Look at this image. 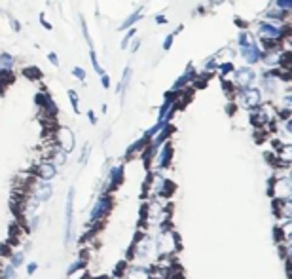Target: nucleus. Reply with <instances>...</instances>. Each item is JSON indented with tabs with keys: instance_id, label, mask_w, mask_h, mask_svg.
<instances>
[{
	"instance_id": "c85d7f7f",
	"label": "nucleus",
	"mask_w": 292,
	"mask_h": 279,
	"mask_svg": "<svg viewBox=\"0 0 292 279\" xmlns=\"http://www.w3.org/2000/svg\"><path fill=\"white\" fill-rule=\"evenodd\" d=\"M34 270H36V264H34V262H32V264H29V270H27V272L32 273V272H34Z\"/></svg>"
},
{
	"instance_id": "f3484780",
	"label": "nucleus",
	"mask_w": 292,
	"mask_h": 279,
	"mask_svg": "<svg viewBox=\"0 0 292 279\" xmlns=\"http://www.w3.org/2000/svg\"><path fill=\"white\" fill-rule=\"evenodd\" d=\"M91 63H93V68H95V72H97V75H103V72H105V70L101 68L99 61H97V53H95L93 50H91Z\"/></svg>"
},
{
	"instance_id": "6e6552de",
	"label": "nucleus",
	"mask_w": 292,
	"mask_h": 279,
	"mask_svg": "<svg viewBox=\"0 0 292 279\" xmlns=\"http://www.w3.org/2000/svg\"><path fill=\"white\" fill-rule=\"evenodd\" d=\"M55 173H57L55 163H51V161H46V163H42V165L38 168V175H40L42 180H51L55 177Z\"/></svg>"
},
{
	"instance_id": "20e7f679",
	"label": "nucleus",
	"mask_w": 292,
	"mask_h": 279,
	"mask_svg": "<svg viewBox=\"0 0 292 279\" xmlns=\"http://www.w3.org/2000/svg\"><path fill=\"white\" fill-rule=\"evenodd\" d=\"M57 137H59V144H61V148L65 152H70V150L74 148V135H72V131L69 127H61Z\"/></svg>"
},
{
	"instance_id": "f03ea898",
	"label": "nucleus",
	"mask_w": 292,
	"mask_h": 279,
	"mask_svg": "<svg viewBox=\"0 0 292 279\" xmlns=\"http://www.w3.org/2000/svg\"><path fill=\"white\" fill-rule=\"evenodd\" d=\"M262 101V93L258 89H252V87H243L241 93V103L245 108H256L260 105Z\"/></svg>"
},
{
	"instance_id": "5701e85b",
	"label": "nucleus",
	"mask_w": 292,
	"mask_h": 279,
	"mask_svg": "<svg viewBox=\"0 0 292 279\" xmlns=\"http://www.w3.org/2000/svg\"><path fill=\"white\" fill-rule=\"evenodd\" d=\"M38 75H40V72H38V70H36V68H25V76H32V78H31V80H36V78H34V76H38Z\"/></svg>"
},
{
	"instance_id": "7ed1b4c3",
	"label": "nucleus",
	"mask_w": 292,
	"mask_h": 279,
	"mask_svg": "<svg viewBox=\"0 0 292 279\" xmlns=\"http://www.w3.org/2000/svg\"><path fill=\"white\" fill-rule=\"evenodd\" d=\"M255 70L252 68H247V67H243L239 68L236 72V84L237 86H241V87H250L252 84H255Z\"/></svg>"
},
{
	"instance_id": "a878e982",
	"label": "nucleus",
	"mask_w": 292,
	"mask_h": 279,
	"mask_svg": "<svg viewBox=\"0 0 292 279\" xmlns=\"http://www.w3.org/2000/svg\"><path fill=\"white\" fill-rule=\"evenodd\" d=\"M48 59L51 61V65H53V67H59V59H57L55 53H48Z\"/></svg>"
},
{
	"instance_id": "c756f323",
	"label": "nucleus",
	"mask_w": 292,
	"mask_h": 279,
	"mask_svg": "<svg viewBox=\"0 0 292 279\" xmlns=\"http://www.w3.org/2000/svg\"><path fill=\"white\" fill-rule=\"evenodd\" d=\"M12 25H13V29H15V31H21V25H19L17 21H13Z\"/></svg>"
},
{
	"instance_id": "dca6fc26",
	"label": "nucleus",
	"mask_w": 292,
	"mask_h": 279,
	"mask_svg": "<svg viewBox=\"0 0 292 279\" xmlns=\"http://www.w3.org/2000/svg\"><path fill=\"white\" fill-rule=\"evenodd\" d=\"M275 6L279 8V10L288 12V10L292 8V0H275Z\"/></svg>"
},
{
	"instance_id": "7c9ffc66",
	"label": "nucleus",
	"mask_w": 292,
	"mask_h": 279,
	"mask_svg": "<svg viewBox=\"0 0 292 279\" xmlns=\"http://www.w3.org/2000/svg\"><path fill=\"white\" fill-rule=\"evenodd\" d=\"M89 120H91V124H95V122H97V118H95L93 112H89Z\"/></svg>"
},
{
	"instance_id": "aec40b11",
	"label": "nucleus",
	"mask_w": 292,
	"mask_h": 279,
	"mask_svg": "<svg viewBox=\"0 0 292 279\" xmlns=\"http://www.w3.org/2000/svg\"><path fill=\"white\" fill-rule=\"evenodd\" d=\"M160 213H162V207H160V205H158V203H152V205H150V218L158 217Z\"/></svg>"
},
{
	"instance_id": "0eeeda50",
	"label": "nucleus",
	"mask_w": 292,
	"mask_h": 279,
	"mask_svg": "<svg viewBox=\"0 0 292 279\" xmlns=\"http://www.w3.org/2000/svg\"><path fill=\"white\" fill-rule=\"evenodd\" d=\"M241 55L247 59V63H256L260 59V50L252 44H247V46H241Z\"/></svg>"
},
{
	"instance_id": "4be33fe9",
	"label": "nucleus",
	"mask_w": 292,
	"mask_h": 279,
	"mask_svg": "<svg viewBox=\"0 0 292 279\" xmlns=\"http://www.w3.org/2000/svg\"><path fill=\"white\" fill-rule=\"evenodd\" d=\"M23 262V253H15L13 254V258H12V266L15 268L17 264H21Z\"/></svg>"
},
{
	"instance_id": "9d476101",
	"label": "nucleus",
	"mask_w": 292,
	"mask_h": 279,
	"mask_svg": "<svg viewBox=\"0 0 292 279\" xmlns=\"http://www.w3.org/2000/svg\"><path fill=\"white\" fill-rule=\"evenodd\" d=\"M51 194H53V188H51V184L48 182V180H44L42 184L38 186L36 199H38V201H48V199L51 198Z\"/></svg>"
},
{
	"instance_id": "ddd939ff",
	"label": "nucleus",
	"mask_w": 292,
	"mask_h": 279,
	"mask_svg": "<svg viewBox=\"0 0 292 279\" xmlns=\"http://www.w3.org/2000/svg\"><path fill=\"white\" fill-rule=\"evenodd\" d=\"M12 67H13V57L10 55V53H2V55H0V68L10 70Z\"/></svg>"
},
{
	"instance_id": "2eb2a0df",
	"label": "nucleus",
	"mask_w": 292,
	"mask_h": 279,
	"mask_svg": "<svg viewBox=\"0 0 292 279\" xmlns=\"http://www.w3.org/2000/svg\"><path fill=\"white\" fill-rule=\"evenodd\" d=\"M169 154H171V146H169V144H165V148L162 150V154H160V158H158V161H160V165H165V163H167Z\"/></svg>"
},
{
	"instance_id": "6ab92c4d",
	"label": "nucleus",
	"mask_w": 292,
	"mask_h": 279,
	"mask_svg": "<svg viewBox=\"0 0 292 279\" xmlns=\"http://www.w3.org/2000/svg\"><path fill=\"white\" fill-rule=\"evenodd\" d=\"M135 34H137V31H135V29H131L129 32H127V34H125V38L124 40H122V48H127V44H129V40L133 36H135Z\"/></svg>"
},
{
	"instance_id": "4468645a",
	"label": "nucleus",
	"mask_w": 292,
	"mask_h": 279,
	"mask_svg": "<svg viewBox=\"0 0 292 279\" xmlns=\"http://www.w3.org/2000/svg\"><path fill=\"white\" fill-rule=\"evenodd\" d=\"M141 13H143V12H141V10H137V12L133 13V15H131L129 19H125L124 23H122V27H120V29H127V27H131V25H133V23H135V21H137L139 17H141Z\"/></svg>"
},
{
	"instance_id": "1a4fd4ad",
	"label": "nucleus",
	"mask_w": 292,
	"mask_h": 279,
	"mask_svg": "<svg viewBox=\"0 0 292 279\" xmlns=\"http://www.w3.org/2000/svg\"><path fill=\"white\" fill-rule=\"evenodd\" d=\"M108 207H110V201L106 198H101L97 203H95L93 211H91V220H99L106 211H108Z\"/></svg>"
},
{
	"instance_id": "cd10ccee",
	"label": "nucleus",
	"mask_w": 292,
	"mask_h": 279,
	"mask_svg": "<svg viewBox=\"0 0 292 279\" xmlns=\"http://www.w3.org/2000/svg\"><path fill=\"white\" fill-rule=\"evenodd\" d=\"M87 154H89V146H86V148H84V154H82V163H86Z\"/></svg>"
},
{
	"instance_id": "bb28decb",
	"label": "nucleus",
	"mask_w": 292,
	"mask_h": 279,
	"mask_svg": "<svg viewBox=\"0 0 292 279\" xmlns=\"http://www.w3.org/2000/svg\"><path fill=\"white\" fill-rule=\"evenodd\" d=\"M101 78H103V87H105V89H108V86H110V80H108V78H110V76L103 72V75H101Z\"/></svg>"
},
{
	"instance_id": "f8f14e48",
	"label": "nucleus",
	"mask_w": 292,
	"mask_h": 279,
	"mask_svg": "<svg viewBox=\"0 0 292 279\" xmlns=\"http://www.w3.org/2000/svg\"><path fill=\"white\" fill-rule=\"evenodd\" d=\"M125 279H150V275L146 270H143V268H133V270L127 272Z\"/></svg>"
},
{
	"instance_id": "393cba45",
	"label": "nucleus",
	"mask_w": 292,
	"mask_h": 279,
	"mask_svg": "<svg viewBox=\"0 0 292 279\" xmlns=\"http://www.w3.org/2000/svg\"><path fill=\"white\" fill-rule=\"evenodd\" d=\"M173 38H174V34H169V36L165 38V42H163V50H169V48H171V44H173Z\"/></svg>"
},
{
	"instance_id": "a211bd4d",
	"label": "nucleus",
	"mask_w": 292,
	"mask_h": 279,
	"mask_svg": "<svg viewBox=\"0 0 292 279\" xmlns=\"http://www.w3.org/2000/svg\"><path fill=\"white\" fill-rule=\"evenodd\" d=\"M72 75H74L78 80H86V70H84V68H80V67L72 68Z\"/></svg>"
},
{
	"instance_id": "39448f33",
	"label": "nucleus",
	"mask_w": 292,
	"mask_h": 279,
	"mask_svg": "<svg viewBox=\"0 0 292 279\" xmlns=\"http://www.w3.org/2000/svg\"><path fill=\"white\" fill-rule=\"evenodd\" d=\"M155 249L160 251L162 254H167L171 253L174 249V239L171 234H162V236L158 237V243H155Z\"/></svg>"
},
{
	"instance_id": "412c9836",
	"label": "nucleus",
	"mask_w": 292,
	"mask_h": 279,
	"mask_svg": "<svg viewBox=\"0 0 292 279\" xmlns=\"http://www.w3.org/2000/svg\"><path fill=\"white\" fill-rule=\"evenodd\" d=\"M69 97H70V101H72V106H74V112H78V110H80V108H78V95H76L74 89H70V91H69Z\"/></svg>"
},
{
	"instance_id": "423d86ee",
	"label": "nucleus",
	"mask_w": 292,
	"mask_h": 279,
	"mask_svg": "<svg viewBox=\"0 0 292 279\" xmlns=\"http://www.w3.org/2000/svg\"><path fill=\"white\" fill-rule=\"evenodd\" d=\"M258 32H260V38L262 40H277V38L281 36V31L277 29V27L269 25V23H262L260 29H258Z\"/></svg>"
},
{
	"instance_id": "b1692460",
	"label": "nucleus",
	"mask_w": 292,
	"mask_h": 279,
	"mask_svg": "<svg viewBox=\"0 0 292 279\" xmlns=\"http://www.w3.org/2000/svg\"><path fill=\"white\" fill-rule=\"evenodd\" d=\"M4 279H13V266L10 264V266L4 270Z\"/></svg>"
},
{
	"instance_id": "9b49d317",
	"label": "nucleus",
	"mask_w": 292,
	"mask_h": 279,
	"mask_svg": "<svg viewBox=\"0 0 292 279\" xmlns=\"http://www.w3.org/2000/svg\"><path fill=\"white\" fill-rule=\"evenodd\" d=\"M275 194L279 196V198H288L290 196V180L286 179H279L277 180V184H275Z\"/></svg>"
},
{
	"instance_id": "f257e3e1",
	"label": "nucleus",
	"mask_w": 292,
	"mask_h": 279,
	"mask_svg": "<svg viewBox=\"0 0 292 279\" xmlns=\"http://www.w3.org/2000/svg\"><path fill=\"white\" fill-rule=\"evenodd\" d=\"M65 213H67V228H65V243L69 245L72 241V226H74V190L69 192V198H67V207H65Z\"/></svg>"
}]
</instances>
